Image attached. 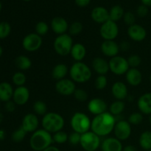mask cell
<instances>
[{"instance_id":"obj_1","label":"cell","mask_w":151,"mask_h":151,"mask_svg":"<svg viewBox=\"0 0 151 151\" xmlns=\"http://www.w3.org/2000/svg\"><path fill=\"white\" fill-rule=\"evenodd\" d=\"M116 118L110 112L97 115L91 120V131L100 137H107L114 131Z\"/></svg>"},{"instance_id":"obj_2","label":"cell","mask_w":151,"mask_h":151,"mask_svg":"<svg viewBox=\"0 0 151 151\" xmlns=\"http://www.w3.org/2000/svg\"><path fill=\"white\" fill-rule=\"evenodd\" d=\"M52 135L44 129H38L33 132L29 139V146L34 151H43L52 145Z\"/></svg>"},{"instance_id":"obj_3","label":"cell","mask_w":151,"mask_h":151,"mask_svg":"<svg viewBox=\"0 0 151 151\" xmlns=\"http://www.w3.org/2000/svg\"><path fill=\"white\" fill-rule=\"evenodd\" d=\"M69 73L71 79L78 83H85L92 76L91 68L83 61L74 63L70 67Z\"/></svg>"},{"instance_id":"obj_4","label":"cell","mask_w":151,"mask_h":151,"mask_svg":"<svg viewBox=\"0 0 151 151\" xmlns=\"http://www.w3.org/2000/svg\"><path fill=\"white\" fill-rule=\"evenodd\" d=\"M64 125L65 120L63 116L55 112H47L41 119L42 128L51 134L62 131Z\"/></svg>"},{"instance_id":"obj_5","label":"cell","mask_w":151,"mask_h":151,"mask_svg":"<svg viewBox=\"0 0 151 151\" xmlns=\"http://www.w3.org/2000/svg\"><path fill=\"white\" fill-rule=\"evenodd\" d=\"M70 125L74 132L83 134L91 130V120L86 114L76 112L71 117Z\"/></svg>"},{"instance_id":"obj_6","label":"cell","mask_w":151,"mask_h":151,"mask_svg":"<svg viewBox=\"0 0 151 151\" xmlns=\"http://www.w3.org/2000/svg\"><path fill=\"white\" fill-rule=\"evenodd\" d=\"M73 44L72 37L69 34L65 33L56 37L53 43V47L58 55L66 56L70 54Z\"/></svg>"},{"instance_id":"obj_7","label":"cell","mask_w":151,"mask_h":151,"mask_svg":"<svg viewBox=\"0 0 151 151\" xmlns=\"http://www.w3.org/2000/svg\"><path fill=\"white\" fill-rule=\"evenodd\" d=\"M80 145L85 151H96L98 150L101 145L100 137L93 131H89L81 134Z\"/></svg>"},{"instance_id":"obj_8","label":"cell","mask_w":151,"mask_h":151,"mask_svg":"<svg viewBox=\"0 0 151 151\" xmlns=\"http://www.w3.org/2000/svg\"><path fill=\"white\" fill-rule=\"evenodd\" d=\"M109 69L116 75H125L130 69L127 58L120 55H116L111 58L109 61Z\"/></svg>"},{"instance_id":"obj_9","label":"cell","mask_w":151,"mask_h":151,"mask_svg":"<svg viewBox=\"0 0 151 151\" xmlns=\"http://www.w3.org/2000/svg\"><path fill=\"white\" fill-rule=\"evenodd\" d=\"M42 43V37L35 32H31L24 37L22 44L24 50L29 52H33L41 48Z\"/></svg>"},{"instance_id":"obj_10","label":"cell","mask_w":151,"mask_h":151,"mask_svg":"<svg viewBox=\"0 0 151 151\" xmlns=\"http://www.w3.org/2000/svg\"><path fill=\"white\" fill-rule=\"evenodd\" d=\"M100 34L105 41H114L119 35V27L116 22L109 19L101 24Z\"/></svg>"},{"instance_id":"obj_11","label":"cell","mask_w":151,"mask_h":151,"mask_svg":"<svg viewBox=\"0 0 151 151\" xmlns=\"http://www.w3.org/2000/svg\"><path fill=\"white\" fill-rule=\"evenodd\" d=\"M131 133H132V128L128 121L123 120V119L116 121V125L114 128V137L121 142L125 141L131 137Z\"/></svg>"},{"instance_id":"obj_12","label":"cell","mask_w":151,"mask_h":151,"mask_svg":"<svg viewBox=\"0 0 151 151\" xmlns=\"http://www.w3.org/2000/svg\"><path fill=\"white\" fill-rule=\"evenodd\" d=\"M76 89L75 83L72 79L64 78L57 81L55 83L56 91L62 96L73 95Z\"/></svg>"},{"instance_id":"obj_13","label":"cell","mask_w":151,"mask_h":151,"mask_svg":"<svg viewBox=\"0 0 151 151\" xmlns=\"http://www.w3.org/2000/svg\"><path fill=\"white\" fill-rule=\"evenodd\" d=\"M127 34L132 41L136 42H142L147 37V31L145 28L138 24H134L128 27Z\"/></svg>"},{"instance_id":"obj_14","label":"cell","mask_w":151,"mask_h":151,"mask_svg":"<svg viewBox=\"0 0 151 151\" xmlns=\"http://www.w3.org/2000/svg\"><path fill=\"white\" fill-rule=\"evenodd\" d=\"M107 108V103L103 99L100 98V97H95L90 100L87 106L88 111L91 114H94V116L106 112Z\"/></svg>"},{"instance_id":"obj_15","label":"cell","mask_w":151,"mask_h":151,"mask_svg":"<svg viewBox=\"0 0 151 151\" xmlns=\"http://www.w3.org/2000/svg\"><path fill=\"white\" fill-rule=\"evenodd\" d=\"M21 126L24 129L27 133H33L38 129L39 119L35 114H27L22 119Z\"/></svg>"},{"instance_id":"obj_16","label":"cell","mask_w":151,"mask_h":151,"mask_svg":"<svg viewBox=\"0 0 151 151\" xmlns=\"http://www.w3.org/2000/svg\"><path fill=\"white\" fill-rule=\"evenodd\" d=\"M30 97V93L28 88L25 86L16 87L14 89L13 95V101L16 104V106H24L29 100Z\"/></svg>"},{"instance_id":"obj_17","label":"cell","mask_w":151,"mask_h":151,"mask_svg":"<svg viewBox=\"0 0 151 151\" xmlns=\"http://www.w3.org/2000/svg\"><path fill=\"white\" fill-rule=\"evenodd\" d=\"M50 27L55 33L60 35L66 33L69 29V25L64 18L61 16H56L52 19Z\"/></svg>"},{"instance_id":"obj_18","label":"cell","mask_w":151,"mask_h":151,"mask_svg":"<svg viewBox=\"0 0 151 151\" xmlns=\"http://www.w3.org/2000/svg\"><path fill=\"white\" fill-rule=\"evenodd\" d=\"M100 50L104 55L111 58L118 55L120 49H119V45L116 41H104L101 44Z\"/></svg>"},{"instance_id":"obj_19","label":"cell","mask_w":151,"mask_h":151,"mask_svg":"<svg viewBox=\"0 0 151 151\" xmlns=\"http://www.w3.org/2000/svg\"><path fill=\"white\" fill-rule=\"evenodd\" d=\"M91 18L96 23L103 24V23L110 19H109V11L106 7L97 6L91 10Z\"/></svg>"},{"instance_id":"obj_20","label":"cell","mask_w":151,"mask_h":151,"mask_svg":"<svg viewBox=\"0 0 151 151\" xmlns=\"http://www.w3.org/2000/svg\"><path fill=\"white\" fill-rule=\"evenodd\" d=\"M100 148L102 151H122L123 146L116 137H108L101 142Z\"/></svg>"},{"instance_id":"obj_21","label":"cell","mask_w":151,"mask_h":151,"mask_svg":"<svg viewBox=\"0 0 151 151\" xmlns=\"http://www.w3.org/2000/svg\"><path fill=\"white\" fill-rule=\"evenodd\" d=\"M137 107L142 114H151V92L144 93L139 97Z\"/></svg>"},{"instance_id":"obj_22","label":"cell","mask_w":151,"mask_h":151,"mask_svg":"<svg viewBox=\"0 0 151 151\" xmlns=\"http://www.w3.org/2000/svg\"><path fill=\"white\" fill-rule=\"evenodd\" d=\"M111 94L116 100H124L128 97V87L123 82H115L112 85Z\"/></svg>"},{"instance_id":"obj_23","label":"cell","mask_w":151,"mask_h":151,"mask_svg":"<svg viewBox=\"0 0 151 151\" xmlns=\"http://www.w3.org/2000/svg\"><path fill=\"white\" fill-rule=\"evenodd\" d=\"M143 76L141 71L137 68H130L125 74V80L129 85L137 86L142 82Z\"/></svg>"},{"instance_id":"obj_24","label":"cell","mask_w":151,"mask_h":151,"mask_svg":"<svg viewBox=\"0 0 151 151\" xmlns=\"http://www.w3.org/2000/svg\"><path fill=\"white\" fill-rule=\"evenodd\" d=\"M92 69L99 75H106L110 71L109 61L100 57H97L91 63Z\"/></svg>"},{"instance_id":"obj_25","label":"cell","mask_w":151,"mask_h":151,"mask_svg":"<svg viewBox=\"0 0 151 151\" xmlns=\"http://www.w3.org/2000/svg\"><path fill=\"white\" fill-rule=\"evenodd\" d=\"M13 89L11 84L8 82L0 83V101L7 103L13 99Z\"/></svg>"},{"instance_id":"obj_26","label":"cell","mask_w":151,"mask_h":151,"mask_svg":"<svg viewBox=\"0 0 151 151\" xmlns=\"http://www.w3.org/2000/svg\"><path fill=\"white\" fill-rule=\"evenodd\" d=\"M70 55L75 62H81L86 55V49L83 44L81 43L74 44L71 50Z\"/></svg>"},{"instance_id":"obj_27","label":"cell","mask_w":151,"mask_h":151,"mask_svg":"<svg viewBox=\"0 0 151 151\" xmlns=\"http://www.w3.org/2000/svg\"><path fill=\"white\" fill-rule=\"evenodd\" d=\"M69 69L64 63H58L53 67L52 70V77L53 79L58 81L60 80L66 78V76L69 73Z\"/></svg>"},{"instance_id":"obj_28","label":"cell","mask_w":151,"mask_h":151,"mask_svg":"<svg viewBox=\"0 0 151 151\" xmlns=\"http://www.w3.org/2000/svg\"><path fill=\"white\" fill-rule=\"evenodd\" d=\"M16 66L21 71H26L30 69L32 66V60L26 55H19L15 59Z\"/></svg>"},{"instance_id":"obj_29","label":"cell","mask_w":151,"mask_h":151,"mask_svg":"<svg viewBox=\"0 0 151 151\" xmlns=\"http://www.w3.org/2000/svg\"><path fill=\"white\" fill-rule=\"evenodd\" d=\"M139 146L144 150L147 151L151 149V131H145L142 133L139 138Z\"/></svg>"},{"instance_id":"obj_30","label":"cell","mask_w":151,"mask_h":151,"mask_svg":"<svg viewBox=\"0 0 151 151\" xmlns=\"http://www.w3.org/2000/svg\"><path fill=\"white\" fill-rule=\"evenodd\" d=\"M109 11V19H110V20L115 22H118L121 19H122L124 16V14H125L123 7L121 5H119V4L113 6Z\"/></svg>"},{"instance_id":"obj_31","label":"cell","mask_w":151,"mask_h":151,"mask_svg":"<svg viewBox=\"0 0 151 151\" xmlns=\"http://www.w3.org/2000/svg\"><path fill=\"white\" fill-rule=\"evenodd\" d=\"M125 109V103L123 100H115L109 106V112L114 116L122 114Z\"/></svg>"},{"instance_id":"obj_32","label":"cell","mask_w":151,"mask_h":151,"mask_svg":"<svg viewBox=\"0 0 151 151\" xmlns=\"http://www.w3.org/2000/svg\"><path fill=\"white\" fill-rule=\"evenodd\" d=\"M32 109L36 115L44 116L47 113V106L45 102L42 100H37L33 103Z\"/></svg>"},{"instance_id":"obj_33","label":"cell","mask_w":151,"mask_h":151,"mask_svg":"<svg viewBox=\"0 0 151 151\" xmlns=\"http://www.w3.org/2000/svg\"><path fill=\"white\" fill-rule=\"evenodd\" d=\"M83 29V25L81 22H74L69 25V34L71 36H76L81 34Z\"/></svg>"},{"instance_id":"obj_34","label":"cell","mask_w":151,"mask_h":151,"mask_svg":"<svg viewBox=\"0 0 151 151\" xmlns=\"http://www.w3.org/2000/svg\"><path fill=\"white\" fill-rule=\"evenodd\" d=\"M12 81L16 86H23L26 83L27 77L23 72H16L12 77Z\"/></svg>"},{"instance_id":"obj_35","label":"cell","mask_w":151,"mask_h":151,"mask_svg":"<svg viewBox=\"0 0 151 151\" xmlns=\"http://www.w3.org/2000/svg\"><path fill=\"white\" fill-rule=\"evenodd\" d=\"M68 139H69V135L67 134V133L64 132L63 131H58L52 134L53 142L56 143V144H64V143L67 142Z\"/></svg>"},{"instance_id":"obj_36","label":"cell","mask_w":151,"mask_h":151,"mask_svg":"<svg viewBox=\"0 0 151 151\" xmlns=\"http://www.w3.org/2000/svg\"><path fill=\"white\" fill-rule=\"evenodd\" d=\"M27 134V133L24 131V129L22 126L19 127L18 129H16V131H13V134H12V140L16 143L22 142L24 139L25 137H26Z\"/></svg>"},{"instance_id":"obj_37","label":"cell","mask_w":151,"mask_h":151,"mask_svg":"<svg viewBox=\"0 0 151 151\" xmlns=\"http://www.w3.org/2000/svg\"><path fill=\"white\" fill-rule=\"evenodd\" d=\"M35 33H37L38 35H39L40 36H44V35H47L49 32V25L46 23L45 22H38V23L35 25Z\"/></svg>"},{"instance_id":"obj_38","label":"cell","mask_w":151,"mask_h":151,"mask_svg":"<svg viewBox=\"0 0 151 151\" xmlns=\"http://www.w3.org/2000/svg\"><path fill=\"white\" fill-rule=\"evenodd\" d=\"M11 26L7 22H0V39H4L10 35Z\"/></svg>"},{"instance_id":"obj_39","label":"cell","mask_w":151,"mask_h":151,"mask_svg":"<svg viewBox=\"0 0 151 151\" xmlns=\"http://www.w3.org/2000/svg\"><path fill=\"white\" fill-rule=\"evenodd\" d=\"M143 114L141 112H134L128 117V122L131 125H139L143 122Z\"/></svg>"},{"instance_id":"obj_40","label":"cell","mask_w":151,"mask_h":151,"mask_svg":"<svg viewBox=\"0 0 151 151\" xmlns=\"http://www.w3.org/2000/svg\"><path fill=\"white\" fill-rule=\"evenodd\" d=\"M108 85V79L106 75H98L96 78L94 86L97 90H103Z\"/></svg>"},{"instance_id":"obj_41","label":"cell","mask_w":151,"mask_h":151,"mask_svg":"<svg viewBox=\"0 0 151 151\" xmlns=\"http://www.w3.org/2000/svg\"><path fill=\"white\" fill-rule=\"evenodd\" d=\"M74 97L79 102H86L88 98V94L84 89L77 88L73 94Z\"/></svg>"},{"instance_id":"obj_42","label":"cell","mask_w":151,"mask_h":151,"mask_svg":"<svg viewBox=\"0 0 151 151\" xmlns=\"http://www.w3.org/2000/svg\"><path fill=\"white\" fill-rule=\"evenodd\" d=\"M130 68H137L142 63V58L138 55H131L127 58Z\"/></svg>"},{"instance_id":"obj_43","label":"cell","mask_w":151,"mask_h":151,"mask_svg":"<svg viewBox=\"0 0 151 151\" xmlns=\"http://www.w3.org/2000/svg\"><path fill=\"white\" fill-rule=\"evenodd\" d=\"M81 134H78L76 132H72L69 135V139H68V142L69 144L72 145H78L81 143Z\"/></svg>"},{"instance_id":"obj_44","label":"cell","mask_w":151,"mask_h":151,"mask_svg":"<svg viewBox=\"0 0 151 151\" xmlns=\"http://www.w3.org/2000/svg\"><path fill=\"white\" fill-rule=\"evenodd\" d=\"M123 20L125 22V23L127 25H128V27L131 26V25L134 24L136 22V17L135 15L131 11H128L126 13H125L123 16Z\"/></svg>"},{"instance_id":"obj_45","label":"cell","mask_w":151,"mask_h":151,"mask_svg":"<svg viewBox=\"0 0 151 151\" xmlns=\"http://www.w3.org/2000/svg\"><path fill=\"white\" fill-rule=\"evenodd\" d=\"M149 13V9L148 7H147L146 5L144 4H140L139 6H138L137 9V14L139 17L144 18Z\"/></svg>"},{"instance_id":"obj_46","label":"cell","mask_w":151,"mask_h":151,"mask_svg":"<svg viewBox=\"0 0 151 151\" xmlns=\"http://www.w3.org/2000/svg\"><path fill=\"white\" fill-rule=\"evenodd\" d=\"M16 104L12 100H10V101L5 103V106H4V108H5V110L7 111V112H10V113H12V112L16 110Z\"/></svg>"},{"instance_id":"obj_47","label":"cell","mask_w":151,"mask_h":151,"mask_svg":"<svg viewBox=\"0 0 151 151\" xmlns=\"http://www.w3.org/2000/svg\"><path fill=\"white\" fill-rule=\"evenodd\" d=\"M91 0H75V2L78 7H85L90 4Z\"/></svg>"},{"instance_id":"obj_48","label":"cell","mask_w":151,"mask_h":151,"mask_svg":"<svg viewBox=\"0 0 151 151\" xmlns=\"http://www.w3.org/2000/svg\"><path fill=\"white\" fill-rule=\"evenodd\" d=\"M119 49L122 51H127L130 49V44L128 41H122L120 44H119Z\"/></svg>"},{"instance_id":"obj_49","label":"cell","mask_w":151,"mask_h":151,"mask_svg":"<svg viewBox=\"0 0 151 151\" xmlns=\"http://www.w3.org/2000/svg\"><path fill=\"white\" fill-rule=\"evenodd\" d=\"M122 151H137V149L135 146L132 145H128L123 147Z\"/></svg>"},{"instance_id":"obj_50","label":"cell","mask_w":151,"mask_h":151,"mask_svg":"<svg viewBox=\"0 0 151 151\" xmlns=\"http://www.w3.org/2000/svg\"><path fill=\"white\" fill-rule=\"evenodd\" d=\"M43 151H60V150L58 148V147H55V146L51 145V146H50V147H47V148H46L45 150H43Z\"/></svg>"},{"instance_id":"obj_51","label":"cell","mask_w":151,"mask_h":151,"mask_svg":"<svg viewBox=\"0 0 151 151\" xmlns=\"http://www.w3.org/2000/svg\"><path fill=\"white\" fill-rule=\"evenodd\" d=\"M142 3L147 7H151V0H141Z\"/></svg>"},{"instance_id":"obj_52","label":"cell","mask_w":151,"mask_h":151,"mask_svg":"<svg viewBox=\"0 0 151 151\" xmlns=\"http://www.w3.org/2000/svg\"><path fill=\"white\" fill-rule=\"evenodd\" d=\"M5 137V132L3 130H0V141L3 140Z\"/></svg>"},{"instance_id":"obj_53","label":"cell","mask_w":151,"mask_h":151,"mask_svg":"<svg viewBox=\"0 0 151 151\" xmlns=\"http://www.w3.org/2000/svg\"><path fill=\"white\" fill-rule=\"evenodd\" d=\"M3 119H4V116H3L2 114H1V112H0V123H1V122H2Z\"/></svg>"},{"instance_id":"obj_54","label":"cell","mask_w":151,"mask_h":151,"mask_svg":"<svg viewBox=\"0 0 151 151\" xmlns=\"http://www.w3.org/2000/svg\"><path fill=\"white\" fill-rule=\"evenodd\" d=\"M2 54H3V49H2V47H1V46L0 45V58L1 57Z\"/></svg>"},{"instance_id":"obj_55","label":"cell","mask_w":151,"mask_h":151,"mask_svg":"<svg viewBox=\"0 0 151 151\" xmlns=\"http://www.w3.org/2000/svg\"><path fill=\"white\" fill-rule=\"evenodd\" d=\"M149 123L151 125V114L149 115Z\"/></svg>"},{"instance_id":"obj_56","label":"cell","mask_w":151,"mask_h":151,"mask_svg":"<svg viewBox=\"0 0 151 151\" xmlns=\"http://www.w3.org/2000/svg\"><path fill=\"white\" fill-rule=\"evenodd\" d=\"M1 8H2V4H1V2L0 1V12H1Z\"/></svg>"},{"instance_id":"obj_57","label":"cell","mask_w":151,"mask_h":151,"mask_svg":"<svg viewBox=\"0 0 151 151\" xmlns=\"http://www.w3.org/2000/svg\"><path fill=\"white\" fill-rule=\"evenodd\" d=\"M149 79H150V83H151V73H150V78H149Z\"/></svg>"},{"instance_id":"obj_58","label":"cell","mask_w":151,"mask_h":151,"mask_svg":"<svg viewBox=\"0 0 151 151\" xmlns=\"http://www.w3.org/2000/svg\"><path fill=\"white\" fill-rule=\"evenodd\" d=\"M23 1H32V0H23Z\"/></svg>"},{"instance_id":"obj_59","label":"cell","mask_w":151,"mask_h":151,"mask_svg":"<svg viewBox=\"0 0 151 151\" xmlns=\"http://www.w3.org/2000/svg\"><path fill=\"white\" fill-rule=\"evenodd\" d=\"M147 151H151V149H150V150H147Z\"/></svg>"},{"instance_id":"obj_60","label":"cell","mask_w":151,"mask_h":151,"mask_svg":"<svg viewBox=\"0 0 151 151\" xmlns=\"http://www.w3.org/2000/svg\"><path fill=\"white\" fill-rule=\"evenodd\" d=\"M0 106H1V101H0Z\"/></svg>"}]
</instances>
